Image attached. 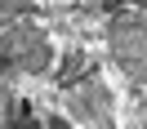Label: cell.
Returning <instances> with one entry per match:
<instances>
[{"mask_svg":"<svg viewBox=\"0 0 147 129\" xmlns=\"http://www.w3.org/2000/svg\"><path fill=\"white\" fill-rule=\"evenodd\" d=\"M107 45H111V58H116L120 71H125L129 80L147 85V18H134V13L111 18Z\"/></svg>","mask_w":147,"mask_h":129,"instance_id":"1","label":"cell"},{"mask_svg":"<svg viewBox=\"0 0 147 129\" xmlns=\"http://www.w3.org/2000/svg\"><path fill=\"white\" fill-rule=\"evenodd\" d=\"M9 98H13V89H9V67L0 62V116L9 111Z\"/></svg>","mask_w":147,"mask_h":129,"instance_id":"4","label":"cell"},{"mask_svg":"<svg viewBox=\"0 0 147 129\" xmlns=\"http://www.w3.org/2000/svg\"><path fill=\"white\" fill-rule=\"evenodd\" d=\"M49 36L40 27H31V22H18V27H9L5 36H0V62L9 67V71H45L49 67Z\"/></svg>","mask_w":147,"mask_h":129,"instance_id":"2","label":"cell"},{"mask_svg":"<svg viewBox=\"0 0 147 129\" xmlns=\"http://www.w3.org/2000/svg\"><path fill=\"white\" fill-rule=\"evenodd\" d=\"M67 111L76 120H89V125H111V98H107V85L102 80H80L71 93H67Z\"/></svg>","mask_w":147,"mask_h":129,"instance_id":"3","label":"cell"},{"mask_svg":"<svg viewBox=\"0 0 147 129\" xmlns=\"http://www.w3.org/2000/svg\"><path fill=\"white\" fill-rule=\"evenodd\" d=\"M22 9H31V0H0V22H9L13 13H22Z\"/></svg>","mask_w":147,"mask_h":129,"instance_id":"5","label":"cell"}]
</instances>
